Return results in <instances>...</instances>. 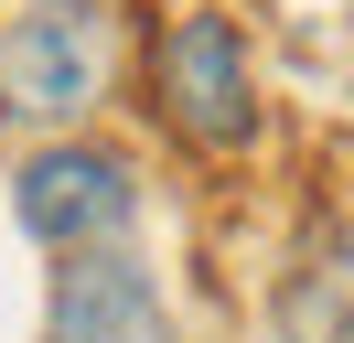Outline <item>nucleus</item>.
Returning <instances> with one entry per match:
<instances>
[{
  "instance_id": "obj_1",
  "label": "nucleus",
  "mask_w": 354,
  "mask_h": 343,
  "mask_svg": "<svg viewBox=\"0 0 354 343\" xmlns=\"http://www.w3.org/2000/svg\"><path fill=\"white\" fill-rule=\"evenodd\" d=\"M118 54H129L118 0H22V11H0V129L75 140L118 97Z\"/></svg>"
},
{
  "instance_id": "obj_2",
  "label": "nucleus",
  "mask_w": 354,
  "mask_h": 343,
  "mask_svg": "<svg viewBox=\"0 0 354 343\" xmlns=\"http://www.w3.org/2000/svg\"><path fill=\"white\" fill-rule=\"evenodd\" d=\"M151 107L161 129H172L183 150H204V161H236L247 140H258V54H247L236 11H215V0H194V11L161 21L151 43Z\"/></svg>"
},
{
  "instance_id": "obj_3",
  "label": "nucleus",
  "mask_w": 354,
  "mask_h": 343,
  "mask_svg": "<svg viewBox=\"0 0 354 343\" xmlns=\"http://www.w3.org/2000/svg\"><path fill=\"white\" fill-rule=\"evenodd\" d=\"M11 214H22V236L54 247V257L129 247V225H140V161L108 150V140H86V129H75V140H32L22 172H11Z\"/></svg>"
},
{
  "instance_id": "obj_4",
  "label": "nucleus",
  "mask_w": 354,
  "mask_h": 343,
  "mask_svg": "<svg viewBox=\"0 0 354 343\" xmlns=\"http://www.w3.org/2000/svg\"><path fill=\"white\" fill-rule=\"evenodd\" d=\"M44 343H172V300H161L140 247H86L54 257L44 290Z\"/></svg>"
},
{
  "instance_id": "obj_5",
  "label": "nucleus",
  "mask_w": 354,
  "mask_h": 343,
  "mask_svg": "<svg viewBox=\"0 0 354 343\" xmlns=\"http://www.w3.org/2000/svg\"><path fill=\"white\" fill-rule=\"evenodd\" d=\"M279 343H354V236H301L279 268V300H268Z\"/></svg>"
}]
</instances>
